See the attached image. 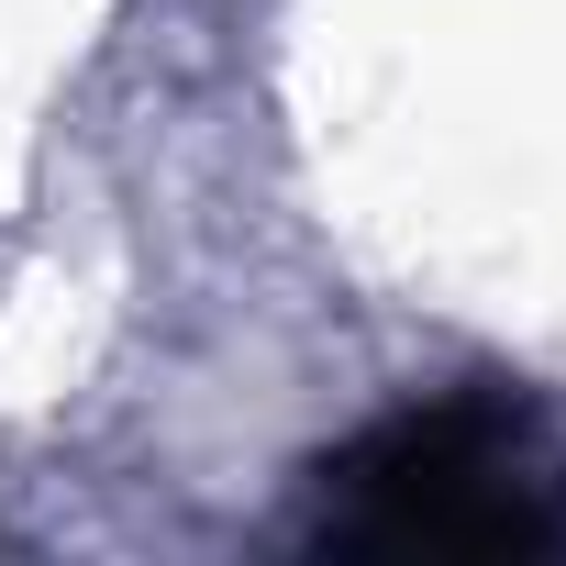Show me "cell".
<instances>
[{"instance_id": "1", "label": "cell", "mask_w": 566, "mask_h": 566, "mask_svg": "<svg viewBox=\"0 0 566 566\" xmlns=\"http://www.w3.org/2000/svg\"><path fill=\"white\" fill-rule=\"evenodd\" d=\"M301 533L323 555H566V433L511 389L378 411L312 467Z\"/></svg>"}]
</instances>
